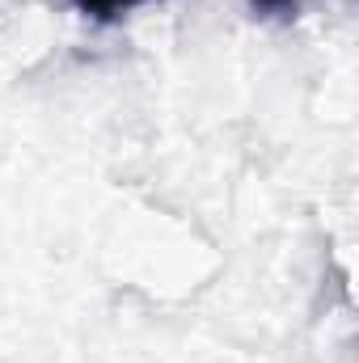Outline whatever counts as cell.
I'll return each mask as SVG.
<instances>
[{
	"instance_id": "obj_1",
	"label": "cell",
	"mask_w": 359,
	"mask_h": 363,
	"mask_svg": "<svg viewBox=\"0 0 359 363\" xmlns=\"http://www.w3.org/2000/svg\"><path fill=\"white\" fill-rule=\"evenodd\" d=\"M136 4H144V0H77V9L93 17V21H118L123 13H131Z\"/></svg>"
},
{
	"instance_id": "obj_2",
	"label": "cell",
	"mask_w": 359,
	"mask_h": 363,
	"mask_svg": "<svg viewBox=\"0 0 359 363\" xmlns=\"http://www.w3.org/2000/svg\"><path fill=\"white\" fill-rule=\"evenodd\" d=\"M254 4V13H263V17H296L300 9H304V0H250Z\"/></svg>"
}]
</instances>
